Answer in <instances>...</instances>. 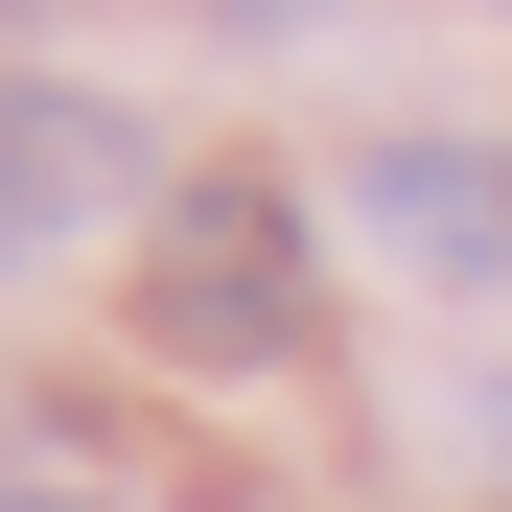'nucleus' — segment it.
I'll return each mask as SVG.
<instances>
[{
    "label": "nucleus",
    "mask_w": 512,
    "mask_h": 512,
    "mask_svg": "<svg viewBox=\"0 0 512 512\" xmlns=\"http://www.w3.org/2000/svg\"><path fill=\"white\" fill-rule=\"evenodd\" d=\"M373 233L419 280H512V140H373Z\"/></svg>",
    "instance_id": "7ed1b4c3"
},
{
    "label": "nucleus",
    "mask_w": 512,
    "mask_h": 512,
    "mask_svg": "<svg viewBox=\"0 0 512 512\" xmlns=\"http://www.w3.org/2000/svg\"><path fill=\"white\" fill-rule=\"evenodd\" d=\"M140 326H163L187 373H303V326H326L303 210H280V187H187V210H163V256H140Z\"/></svg>",
    "instance_id": "f257e3e1"
},
{
    "label": "nucleus",
    "mask_w": 512,
    "mask_h": 512,
    "mask_svg": "<svg viewBox=\"0 0 512 512\" xmlns=\"http://www.w3.org/2000/svg\"><path fill=\"white\" fill-rule=\"evenodd\" d=\"M117 187H140V117H117V94H70V70H0V256L94 233Z\"/></svg>",
    "instance_id": "f03ea898"
},
{
    "label": "nucleus",
    "mask_w": 512,
    "mask_h": 512,
    "mask_svg": "<svg viewBox=\"0 0 512 512\" xmlns=\"http://www.w3.org/2000/svg\"><path fill=\"white\" fill-rule=\"evenodd\" d=\"M0 512H117V489H0Z\"/></svg>",
    "instance_id": "39448f33"
},
{
    "label": "nucleus",
    "mask_w": 512,
    "mask_h": 512,
    "mask_svg": "<svg viewBox=\"0 0 512 512\" xmlns=\"http://www.w3.org/2000/svg\"><path fill=\"white\" fill-rule=\"evenodd\" d=\"M210 24H256V47H280V24H326V0H210Z\"/></svg>",
    "instance_id": "20e7f679"
}]
</instances>
